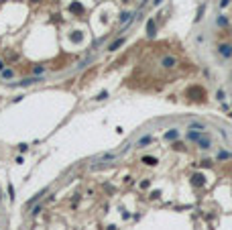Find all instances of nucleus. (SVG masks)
<instances>
[{"mask_svg": "<svg viewBox=\"0 0 232 230\" xmlns=\"http://www.w3.org/2000/svg\"><path fill=\"white\" fill-rule=\"evenodd\" d=\"M41 210H43V206H37V208H35V212H33V216H37V214H39Z\"/></svg>", "mask_w": 232, "mask_h": 230, "instance_id": "5701e85b", "label": "nucleus"}, {"mask_svg": "<svg viewBox=\"0 0 232 230\" xmlns=\"http://www.w3.org/2000/svg\"><path fill=\"white\" fill-rule=\"evenodd\" d=\"M33 2H39V0H33Z\"/></svg>", "mask_w": 232, "mask_h": 230, "instance_id": "bb28decb", "label": "nucleus"}, {"mask_svg": "<svg viewBox=\"0 0 232 230\" xmlns=\"http://www.w3.org/2000/svg\"><path fill=\"white\" fill-rule=\"evenodd\" d=\"M230 116H232V114H230Z\"/></svg>", "mask_w": 232, "mask_h": 230, "instance_id": "c85d7f7f", "label": "nucleus"}, {"mask_svg": "<svg viewBox=\"0 0 232 230\" xmlns=\"http://www.w3.org/2000/svg\"><path fill=\"white\" fill-rule=\"evenodd\" d=\"M216 25H218V27H226V25H228V18H226V16H218Z\"/></svg>", "mask_w": 232, "mask_h": 230, "instance_id": "f8f14e48", "label": "nucleus"}, {"mask_svg": "<svg viewBox=\"0 0 232 230\" xmlns=\"http://www.w3.org/2000/svg\"><path fill=\"white\" fill-rule=\"evenodd\" d=\"M204 8H206L204 4H202V6L197 8V16H195V20H202V14H204Z\"/></svg>", "mask_w": 232, "mask_h": 230, "instance_id": "2eb2a0df", "label": "nucleus"}, {"mask_svg": "<svg viewBox=\"0 0 232 230\" xmlns=\"http://www.w3.org/2000/svg\"><path fill=\"white\" fill-rule=\"evenodd\" d=\"M161 2H163V0H153V4H155V6H157V4H161Z\"/></svg>", "mask_w": 232, "mask_h": 230, "instance_id": "393cba45", "label": "nucleus"}, {"mask_svg": "<svg viewBox=\"0 0 232 230\" xmlns=\"http://www.w3.org/2000/svg\"><path fill=\"white\" fill-rule=\"evenodd\" d=\"M197 145H200V149H210V140H208V138H200V140H197Z\"/></svg>", "mask_w": 232, "mask_h": 230, "instance_id": "9b49d317", "label": "nucleus"}, {"mask_svg": "<svg viewBox=\"0 0 232 230\" xmlns=\"http://www.w3.org/2000/svg\"><path fill=\"white\" fill-rule=\"evenodd\" d=\"M147 2H149V0H140V8H142V6H145Z\"/></svg>", "mask_w": 232, "mask_h": 230, "instance_id": "b1692460", "label": "nucleus"}, {"mask_svg": "<svg viewBox=\"0 0 232 230\" xmlns=\"http://www.w3.org/2000/svg\"><path fill=\"white\" fill-rule=\"evenodd\" d=\"M191 183L195 185V187H202V185L206 183V179H204V175H193L191 177Z\"/></svg>", "mask_w": 232, "mask_h": 230, "instance_id": "39448f33", "label": "nucleus"}, {"mask_svg": "<svg viewBox=\"0 0 232 230\" xmlns=\"http://www.w3.org/2000/svg\"><path fill=\"white\" fill-rule=\"evenodd\" d=\"M69 10H71V12H82L84 6H82L80 2H71V4H69Z\"/></svg>", "mask_w": 232, "mask_h": 230, "instance_id": "1a4fd4ad", "label": "nucleus"}, {"mask_svg": "<svg viewBox=\"0 0 232 230\" xmlns=\"http://www.w3.org/2000/svg\"><path fill=\"white\" fill-rule=\"evenodd\" d=\"M177 137H179V133H177L175 128H173V131H169V133H165V138H167V140H175Z\"/></svg>", "mask_w": 232, "mask_h": 230, "instance_id": "9d476101", "label": "nucleus"}, {"mask_svg": "<svg viewBox=\"0 0 232 230\" xmlns=\"http://www.w3.org/2000/svg\"><path fill=\"white\" fill-rule=\"evenodd\" d=\"M43 71H45V67H35V73H37V75H39V73H43Z\"/></svg>", "mask_w": 232, "mask_h": 230, "instance_id": "4be33fe9", "label": "nucleus"}, {"mask_svg": "<svg viewBox=\"0 0 232 230\" xmlns=\"http://www.w3.org/2000/svg\"><path fill=\"white\" fill-rule=\"evenodd\" d=\"M104 98H108V92H102L98 98H96V100H104Z\"/></svg>", "mask_w": 232, "mask_h": 230, "instance_id": "412c9836", "label": "nucleus"}, {"mask_svg": "<svg viewBox=\"0 0 232 230\" xmlns=\"http://www.w3.org/2000/svg\"><path fill=\"white\" fill-rule=\"evenodd\" d=\"M124 2H128V0H124Z\"/></svg>", "mask_w": 232, "mask_h": 230, "instance_id": "cd10ccee", "label": "nucleus"}, {"mask_svg": "<svg viewBox=\"0 0 232 230\" xmlns=\"http://www.w3.org/2000/svg\"><path fill=\"white\" fill-rule=\"evenodd\" d=\"M216 98H218V100L222 102V100L226 98V92H224V90H218V94H216Z\"/></svg>", "mask_w": 232, "mask_h": 230, "instance_id": "f3484780", "label": "nucleus"}, {"mask_svg": "<svg viewBox=\"0 0 232 230\" xmlns=\"http://www.w3.org/2000/svg\"><path fill=\"white\" fill-rule=\"evenodd\" d=\"M218 53H220V55H224L226 59H228V57H232V45H228V43L218 45Z\"/></svg>", "mask_w": 232, "mask_h": 230, "instance_id": "7ed1b4c3", "label": "nucleus"}, {"mask_svg": "<svg viewBox=\"0 0 232 230\" xmlns=\"http://www.w3.org/2000/svg\"><path fill=\"white\" fill-rule=\"evenodd\" d=\"M41 82H43V78H41V75H35V78H25V80H20V82L14 84V86L25 88V86H35V84H41Z\"/></svg>", "mask_w": 232, "mask_h": 230, "instance_id": "f257e3e1", "label": "nucleus"}, {"mask_svg": "<svg viewBox=\"0 0 232 230\" xmlns=\"http://www.w3.org/2000/svg\"><path fill=\"white\" fill-rule=\"evenodd\" d=\"M189 128H197V131L206 133V126H204L202 122H197V120H191V122H189Z\"/></svg>", "mask_w": 232, "mask_h": 230, "instance_id": "6e6552de", "label": "nucleus"}, {"mask_svg": "<svg viewBox=\"0 0 232 230\" xmlns=\"http://www.w3.org/2000/svg\"><path fill=\"white\" fill-rule=\"evenodd\" d=\"M149 143H151V137H145V138H140V140H139V147H140V145H149Z\"/></svg>", "mask_w": 232, "mask_h": 230, "instance_id": "a211bd4d", "label": "nucleus"}, {"mask_svg": "<svg viewBox=\"0 0 232 230\" xmlns=\"http://www.w3.org/2000/svg\"><path fill=\"white\" fill-rule=\"evenodd\" d=\"M142 163H147V165H157V159H153V157H142Z\"/></svg>", "mask_w": 232, "mask_h": 230, "instance_id": "ddd939ff", "label": "nucleus"}, {"mask_svg": "<svg viewBox=\"0 0 232 230\" xmlns=\"http://www.w3.org/2000/svg\"><path fill=\"white\" fill-rule=\"evenodd\" d=\"M2 69H4V63H2V61H0V71H2Z\"/></svg>", "mask_w": 232, "mask_h": 230, "instance_id": "a878e982", "label": "nucleus"}, {"mask_svg": "<svg viewBox=\"0 0 232 230\" xmlns=\"http://www.w3.org/2000/svg\"><path fill=\"white\" fill-rule=\"evenodd\" d=\"M8 193H10V200H12V198H14V187H12V185H8Z\"/></svg>", "mask_w": 232, "mask_h": 230, "instance_id": "aec40b11", "label": "nucleus"}, {"mask_svg": "<svg viewBox=\"0 0 232 230\" xmlns=\"http://www.w3.org/2000/svg\"><path fill=\"white\" fill-rule=\"evenodd\" d=\"M2 78H12V69H2Z\"/></svg>", "mask_w": 232, "mask_h": 230, "instance_id": "dca6fc26", "label": "nucleus"}, {"mask_svg": "<svg viewBox=\"0 0 232 230\" xmlns=\"http://www.w3.org/2000/svg\"><path fill=\"white\" fill-rule=\"evenodd\" d=\"M147 35L149 37H155L157 35V23H155V18H149L147 20Z\"/></svg>", "mask_w": 232, "mask_h": 230, "instance_id": "f03ea898", "label": "nucleus"}, {"mask_svg": "<svg viewBox=\"0 0 232 230\" xmlns=\"http://www.w3.org/2000/svg\"><path fill=\"white\" fill-rule=\"evenodd\" d=\"M202 131H193V128H189V133H187V140H193V143H197L200 138H202Z\"/></svg>", "mask_w": 232, "mask_h": 230, "instance_id": "20e7f679", "label": "nucleus"}, {"mask_svg": "<svg viewBox=\"0 0 232 230\" xmlns=\"http://www.w3.org/2000/svg\"><path fill=\"white\" fill-rule=\"evenodd\" d=\"M230 4V0H220V8H226Z\"/></svg>", "mask_w": 232, "mask_h": 230, "instance_id": "6ab92c4d", "label": "nucleus"}, {"mask_svg": "<svg viewBox=\"0 0 232 230\" xmlns=\"http://www.w3.org/2000/svg\"><path fill=\"white\" fill-rule=\"evenodd\" d=\"M161 65L163 67H173L175 65V57H163L161 59Z\"/></svg>", "mask_w": 232, "mask_h": 230, "instance_id": "423d86ee", "label": "nucleus"}, {"mask_svg": "<svg viewBox=\"0 0 232 230\" xmlns=\"http://www.w3.org/2000/svg\"><path fill=\"white\" fill-rule=\"evenodd\" d=\"M232 155L230 153H224V151H220V153H218V159H220V161H224V159H230Z\"/></svg>", "mask_w": 232, "mask_h": 230, "instance_id": "4468645a", "label": "nucleus"}, {"mask_svg": "<svg viewBox=\"0 0 232 230\" xmlns=\"http://www.w3.org/2000/svg\"><path fill=\"white\" fill-rule=\"evenodd\" d=\"M120 45H124V37H120V39H116L112 45H108V51H116Z\"/></svg>", "mask_w": 232, "mask_h": 230, "instance_id": "0eeeda50", "label": "nucleus"}]
</instances>
